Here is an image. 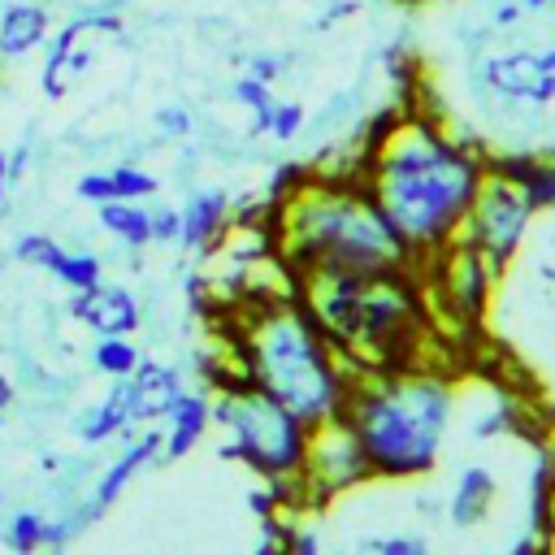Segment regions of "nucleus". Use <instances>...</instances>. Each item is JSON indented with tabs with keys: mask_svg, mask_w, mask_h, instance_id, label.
Masks as SVG:
<instances>
[{
	"mask_svg": "<svg viewBox=\"0 0 555 555\" xmlns=\"http://www.w3.org/2000/svg\"><path fill=\"white\" fill-rule=\"evenodd\" d=\"M351 169L421 264L460 238L468 204L490 173V152L468 134H451L438 117L403 108Z\"/></svg>",
	"mask_w": 555,
	"mask_h": 555,
	"instance_id": "f257e3e1",
	"label": "nucleus"
},
{
	"mask_svg": "<svg viewBox=\"0 0 555 555\" xmlns=\"http://www.w3.org/2000/svg\"><path fill=\"white\" fill-rule=\"evenodd\" d=\"M269 221L273 256L295 286L308 278H351L416 264L356 169H308L304 182L273 204Z\"/></svg>",
	"mask_w": 555,
	"mask_h": 555,
	"instance_id": "f03ea898",
	"label": "nucleus"
},
{
	"mask_svg": "<svg viewBox=\"0 0 555 555\" xmlns=\"http://www.w3.org/2000/svg\"><path fill=\"white\" fill-rule=\"evenodd\" d=\"M225 351L243 377L269 390L299 421L321 425L343 416L356 369L317 325L295 286L282 295H251L247 308H234Z\"/></svg>",
	"mask_w": 555,
	"mask_h": 555,
	"instance_id": "7ed1b4c3",
	"label": "nucleus"
},
{
	"mask_svg": "<svg viewBox=\"0 0 555 555\" xmlns=\"http://www.w3.org/2000/svg\"><path fill=\"white\" fill-rule=\"evenodd\" d=\"M455 373L442 364L360 369L343 421L364 447L373 481H421L442 464L455 425Z\"/></svg>",
	"mask_w": 555,
	"mask_h": 555,
	"instance_id": "20e7f679",
	"label": "nucleus"
},
{
	"mask_svg": "<svg viewBox=\"0 0 555 555\" xmlns=\"http://www.w3.org/2000/svg\"><path fill=\"white\" fill-rule=\"evenodd\" d=\"M295 295L356 373L434 364L429 343L438 334V317L416 264L351 278H308L295 286Z\"/></svg>",
	"mask_w": 555,
	"mask_h": 555,
	"instance_id": "39448f33",
	"label": "nucleus"
},
{
	"mask_svg": "<svg viewBox=\"0 0 555 555\" xmlns=\"http://www.w3.org/2000/svg\"><path fill=\"white\" fill-rule=\"evenodd\" d=\"M208 403L212 425L221 429V460L243 464L260 481L299 477L304 451H308V421H299L291 408H282L269 390H260L251 377H243L234 364H217L208 377Z\"/></svg>",
	"mask_w": 555,
	"mask_h": 555,
	"instance_id": "423d86ee",
	"label": "nucleus"
},
{
	"mask_svg": "<svg viewBox=\"0 0 555 555\" xmlns=\"http://www.w3.org/2000/svg\"><path fill=\"white\" fill-rule=\"evenodd\" d=\"M533 221H538V212H533L529 195L507 173L490 169L486 182L477 186L473 204H468V217L460 225V243H468L473 251H481L503 273L520 256Z\"/></svg>",
	"mask_w": 555,
	"mask_h": 555,
	"instance_id": "0eeeda50",
	"label": "nucleus"
},
{
	"mask_svg": "<svg viewBox=\"0 0 555 555\" xmlns=\"http://www.w3.org/2000/svg\"><path fill=\"white\" fill-rule=\"evenodd\" d=\"M416 269H421V278H425L434 317L455 321L460 330H477V325L486 321V308H490L499 269H494L481 251H473L468 243L455 238L451 247H442L438 256L421 260Z\"/></svg>",
	"mask_w": 555,
	"mask_h": 555,
	"instance_id": "6e6552de",
	"label": "nucleus"
},
{
	"mask_svg": "<svg viewBox=\"0 0 555 555\" xmlns=\"http://www.w3.org/2000/svg\"><path fill=\"white\" fill-rule=\"evenodd\" d=\"M373 481V468L364 460V447L360 438L351 434V425L343 416L334 421H321L308 429V451H304V464H299V486H304V499L312 512L330 507L334 499L360 490Z\"/></svg>",
	"mask_w": 555,
	"mask_h": 555,
	"instance_id": "1a4fd4ad",
	"label": "nucleus"
},
{
	"mask_svg": "<svg viewBox=\"0 0 555 555\" xmlns=\"http://www.w3.org/2000/svg\"><path fill=\"white\" fill-rule=\"evenodd\" d=\"M473 78L490 95L525 108H551L555 104V69L533 48H503L473 56Z\"/></svg>",
	"mask_w": 555,
	"mask_h": 555,
	"instance_id": "9d476101",
	"label": "nucleus"
},
{
	"mask_svg": "<svg viewBox=\"0 0 555 555\" xmlns=\"http://www.w3.org/2000/svg\"><path fill=\"white\" fill-rule=\"evenodd\" d=\"M156 464H165V438H160V425H139L134 434L121 438V451H117V455L108 460V468L91 481L87 499L78 503V516H82L87 525H95L100 516H108V512L121 503V494L134 486V477L147 473V468H156Z\"/></svg>",
	"mask_w": 555,
	"mask_h": 555,
	"instance_id": "9b49d317",
	"label": "nucleus"
},
{
	"mask_svg": "<svg viewBox=\"0 0 555 555\" xmlns=\"http://www.w3.org/2000/svg\"><path fill=\"white\" fill-rule=\"evenodd\" d=\"M234 230V195L225 186H195L178 204V243L191 256L217 251Z\"/></svg>",
	"mask_w": 555,
	"mask_h": 555,
	"instance_id": "f8f14e48",
	"label": "nucleus"
},
{
	"mask_svg": "<svg viewBox=\"0 0 555 555\" xmlns=\"http://www.w3.org/2000/svg\"><path fill=\"white\" fill-rule=\"evenodd\" d=\"M69 321L87 325L91 334H139L143 308L130 286L117 282H95L87 291H69Z\"/></svg>",
	"mask_w": 555,
	"mask_h": 555,
	"instance_id": "ddd939ff",
	"label": "nucleus"
},
{
	"mask_svg": "<svg viewBox=\"0 0 555 555\" xmlns=\"http://www.w3.org/2000/svg\"><path fill=\"white\" fill-rule=\"evenodd\" d=\"M134 429H139V408H134V386H130V377H108V390L74 416V438L87 442V447L126 438V434H134Z\"/></svg>",
	"mask_w": 555,
	"mask_h": 555,
	"instance_id": "4468645a",
	"label": "nucleus"
},
{
	"mask_svg": "<svg viewBox=\"0 0 555 555\" xmlns=\"http://www.w3.org/2000/svg\"><path fill=\"white\" fill-rule=\"evenodd\" d=\"M52 4L48 0H9L0 4V69L30 61L52 35Z\"/></svg>",
	"mask_w": 555,
	"mask_h": 555,
	"instance_id": "2eb2a0df",
	"label": "nucleus"
},
{
	"mask_svg": "<svg viewBox=\"0 0 555 555\" xmlns=\"http://www.w3.org/2000/svg\"><path fill=\"white\" fill-rule=\"evenodd\" d=\"M494 503H499V473L490 464H464L447 494V525L460 533L481 529L490 520Z\"/></svg>",
	"mask_w": 555,
	"mask_h": 555,
	"instance_id": "dca6fc26",
	"label": "nucleus"
},
{
	"mask_svg": "<svg viewBox=\"0 0 555 555\" xmlns=\"http://www.w3.org/2000/svg\"><path fill=\"white\" fill-rule=\"evenodd\" d=\"M156 425H160V438H165V464L191 455V451L204 442V434L212 429L208 390H191V386H186V390L169 403V412H165Z\"/></svg>",
	"mask_w": 555,
	"mask_h": 555,
	"instance_id": "f3484780",
	"label": "nucleus"
},
{
	"mask_svg": "<svg viewBox=\"0 0 555 555\" xmlns=\"http://www.w3.org/2000/svg\"><path fill=\"white\" fill-rule=\"evenodd\" d=\"M490 169L507 173L533 204V212H555V147L551 152H490Z\"/></svg>",
	"mask_w": 555,
	"mask_h": 555,
	"instance_id": "a211bd4d",
	"label": "nucleus"
},
{
	"mask_svg": "<svg viewBox=\"0 0 555 555\" xmlns=\"http://www.w3.org/2000/svg\"><path fill=\"white\" fill-rule=\"evenodd\" d=\"M130 386H134V408H139V425H156L165 412H169V403L186 390V377L173 369V364H165V360H139V369L130 373Z\"/></svg>",
	"mask_w": 555,
	"mask_h": 555,
	"instance_id": "6ab92c4d",
	"label": "nucleus"
},
{
	"mask_svg": "<svg viewBox=\"0 0 555 555\" xmlns=\"http://www.w3.org/2000/svg\"><path fill=\"white\" fill-rule=\"evenodd\" d=\"M95 221L121 251H147L152 247V225H147V204L143 199H104L95 204Z\"/></svg>",
	"mask_w": 555,
	"mask_h": 555,
	"instance_id": "aec40b11",
	"label": "nucleus"
},
{
	"mask_svg": "<svg viewBox=\"0 0 555 555\" xmlns=\"http://www.w3.org/2000/svg\"><path fill=\"white\" fill-rule=\"evenodd\" d=\"M87 30L74 22V17H65V22H56L52 26V35H48V43L39 48L43 52V65H39V91H43V100H65V91H69V78H65V61H69V52H74V43L82 39Z\"/></svg>",
	"mask_w": 555,
	"mask_h": 555,
	"instance_id": "412c9836",
	"label": "nucleus"
},
{
	"mask_svg": "<svg viewBox=\"0 0 555 555\" xmlns=\"http://www.w3.org/2000/svg\"><path fill=\"white\" fill-rule=\"evenodd\" d=\"M87 360H91V369H95L100 377H130V373L139 369L143 351H139V343H134V334H95Z\"/></svg>",
	"mask_w": 555,
	"mask_h": 555,
	"instance_id": "4be33fe9",
	"label": "nucleus"
},
{
	"mask_svg": "<svg viewBox=\"0 0 555 555\" xmlns=\"http://www.w3.org/2000/svg\"><path fill=\"white\" fill-rule=\"evenodd\" d=\"M520 425H525V412H520L507 395H499L490 408L473 412V421H468V438L490 442V438H503V434H520Z\"/></svg>",
	"mask_w": 555,
	"mask_h": 555,
	"instance_id": "5701e85b",
	"label": "nucleus"
},
{
	"mask_svg": "<svg viewBox=\"0 0 555 555\" xmlns=\"http://www.w3.org/2000/svg\"><path fill=\"white\" fill-rule=\"evenodd\" d=\"M230 100H234L238 108H247L251 134H264V130H269V113H273V100H278L269 82H260V78H251V74H238L234 87H230Z\"/></svg>",
	"mask_w": 555,
	"mask_h": 555,
	"instance_id": "b1692460",
	"label": "nucleus"
},
{
	"mask_svg": "<svg viewBox=\"0 0 555 555\" xmlns=\"http://www.w3.org/2000/svg\"><path fill=\"white\" fill-rule=\"evenodd\" d=\"M65 291H87V286H95L100 278H104V260L95 256V251H61L56 260H52V269H48Z\"/></svg>",
	"mask_w": 555,
	"mask_h": 555,
	"instance_id": "393cba45",
	"label": "nucleus"
},
{
	"mask_svg": "<svg viewBox=\"0 0 555 555\" xmlns=\"http://www.w3.org/2000/svg\"><path fill=\"white\" fill-rule=\"evenodd\" d=\"M0 542H4L9 551H17V555L43 551V512H35V507H17V512H9Z\"/></svg>",
	"mask_w": 555,
	"mask_h": 555,
	"instance_id": "a878e982",
	"label": "nucleus"
},
{
	"mask_svg": "<svg viewBox=\"0 0 555 555\" xmlns=\"http://www.w3.org/2000/svg\"><path fill=\"white\" fill-rule=\"evenodd\" d=\"M108 178H113V199H152L160 191V178L152 169H143L139 160L108 165Z\"/></svg>",
	"mask_w": 555,
	"mask_h": 555,
	"instance_id": "bb28decb",
	"label": "nucleus"
},
{
	"mask_svg": "<svg viewBox=\"0 0 555 555\" xmlns=\"http://www.w3.org/2000/svg\"><path fill=\"white\" fill-rule=\"evenodd\" d=\"M65 247L52 238V234H43V230H26V234H17L13 243H9V260H17V264H30V269H52V260L61 256Z\"/></svg>",
	"mask_w": 555,
	"mask_h": 555,
	"instance_id": "cd10ccee",
	"label": "nucleus"
},
{
	"mask_svg": "<svg viewBox=\"0 0 555 555\" xmlns=\"http://www.w3.org/2000/svg\"><path fill=\"white\" fill-rule=\"evenodd\" d=\"M152 130H156L160 143H182V139H191V130H195V113H191L182 100H169V104H160V108L152 113Z\"/></svg>",
	"mask_w": 555,
	"mask_h": 555,
	"instance_id": "c85d7f7f",
	"label": "nucleus"
},
{
	"mask_svg": "<svg viewBox=\"0 0 555 555\" xmlns=\"http://www.w3.org/2000/svg\"><path fill=\"white\" fill-rule=\"evenodd\" d=\"M304 121H308V108L304 100H273V113H269V139L278 143H291L295 134H304Z\"/></svg>",
	"mask_w": 555,
	"mask_h": 555,
	"instance_id": "c756f323",
	"label": "nucleus"
},
{
	"mask_svg": "<svg viewBox=\"0 0 555 555\" xmlns=\"http://www.w3.org/2000/svg\"><path fill=\"white\" fill-rule=\"evenodd\" d=\"M360 551H373V555H425L429 542L421 533H373L360 542Z\"/></svg>",
	"mask_w": 555,
	"mask_h": 555,
	"instance_id": "7c9ffc66",
	"label": "nucleus"
},
{
	"mask_svg": "<svg viewBox=\"0 0 555 555\" xmlns=\"http://www.w3.org/2000/svg\"><path fill=\"white\" fill-rule=\"evenodd\" d=\"M147 225H152V247H173L178 243V204H147Z\"/></svg>",
	"mask_w": 555,
	"mask_h": 555,
	"instance_id": "2f4dec72",
	"label": "nucleus"
},
{
	"mask_svg": "<svg viewBox=\"0 0 555 555\" xmlns=\"http://www.w3.org/2000/svg\"><path fill=\"white\" fill-rule=\"evenodd\" d=\"M282 551H295V555H317L321 551V533L312 525H304L299 516H286V529H282Z\"/></svg>",
	"mask_w": 555,
	"mask_h": 555,
	"instance_id": "473e14b6",
	"label": "nucleus"
},
{
	"mask_svg": "<svg viewBox=\"0 0 555 555\" xmlns=\"http://www.w3.org/2000/svg\"><path fill=\"white\" fill-rule=\"evenodd\" d=\"M74 195L82 199V204H104V199H113V178H108V169H87V173H78V182H74Z\"/></svg>",
	"mask_w": 555,
	"mask_h": 555,
	"instance_id": "72a5a7b5",
	"label": "nucleus"
},
{
	"mask_svg": "<svg viewBox=\"0 0 555 555\" xmlns=\"http://www.w3.org/2000/svg\"><path fill=\"white\" fill-rule=\"evenodd\" d=\"M4 152H9V186H17L26 178V169H30V156H35V126H26L17 134V143L4 147Z\"/></svg>",
	"mask_w": 555,
	"mask_h": 555,
	"instance_id": "f704fd0d",
	"label": "nucleus"
},
{
	"mask_svg": "<svg viewBox=\"0 0 555 555\" xmlns=\"http://www.w3.org/2000/svg\"><path fill=\"white\" fill-rule=\"evenodd\" d=\"M243 74H251V78H260V82L273 87V82L286 74V56H282V52H251L247 65H243Z\"/></svg>",
	"mask_w": 555,
	"mask_h": 555,
	"instance_id": "c9c22d12",
	"label": "nucleus"
},
{
	"mask_svg": "<svg viewBox=\"0 0 555 555\" xmlns=\"http://www.w3.org/2000/svg\"><path fill=\"white\" fill-rule=\"evenodd\" d=\"M356 9H360V0H330V4L312 17V30H334V26H338L343 17H351Z\"/></svg>",
	"mask_w": 555,
	"mask_h": 555,
	"instance_id": "e433bc0d",
	"label": "nucleus"
},
{
	"mask_svg": "<svg viewBox=\"0 0 555 555\" xmlns=\"http://www.w3.org/2000/svg\"><path fill=\"white\" fill-rule=\"evenodd\" d=\"M525 17L529 13L520 9V0H494V9H490V26L494 30H516Z\"/></svg>",
	"mask_w": 555,
	"mask_h": 555,
	"instance_id": "4c0bfd02",
	"label": "nucleus"
},
{
	"mask_svg": "<svg viewBox=\"0 0 555 555\" xmlns=\"http://www.w3.org/2000/svg\"><path fill=\"white\" fill-rule=\"evenodd\" d=\"M87 65H91V48H82V39L74 43V52H69V61H65V78L74 82V78H82L87 74Z\"/></svg>",
	"mask_w": 555,
	"mask_h": 555,
	"instance_id": "58836bf2",
	"label": "nucleus"
},
{
	"mask_svg": "<svg viewBox=\"0 0 555 555\" xmlns=\"http://www.w3.org/2000/svg\"><path fill=\"white\" fill-rule=\"evenodd\" d=\"M416 512H421V516H425V520H434V516H438V512H442V499H438V494H429V490H425V494H416Z\"/></svg>",
	"mask_w": 555,
	"mask_h": 555,
	"instance_id": "ea45409f",
	"label": "nucleus"
},
{
	"mask_svg": "<svg viewBox=\"0 0 555 555\" xmlns=\"http://www.w3.org/2000/svg\"><path fill=\"white\" fill-rule=\"evenodd\" d=\"M82 4L95 13H117V17H126V9H130V0H82Z\"/></svg>",
	"mask_w": 555,
	"mask_h": 555,
	"instance_id": "a19ab883",
	"label": "nucleus"
},
{
	"mask_svg": "<svg viewBox=\"0 0 555 555\" xmlns=\"http://www.w3.org/2000/svg\"><path fill=\"white\" fill-rule=\"evenodd\" d=\"M13 399H17V386L0 373V412H9V403H13Z\"/></svg>",
	"mask_w": 555,
	"mask_h": 555,
	"instance_id": "79ce46f5",
	"label": "nucleus"
},
{
	"mask_svg": "<svg viewBox=\"0 0 555 555\" xmlns=\"http://www.w3.org/2000/svg\"><path fill=\"white\" fill-rule=\"evenodd\" d=\"M9 191H13V186H9V152L0 147V199H4Z\"/></svg>",
	"mask_w": 555,
	"mask_h": 555,
	"instance_id": "37998d69",
	"label": "nucleus"
},
{
	"mask_svg": "<svg viewBox=\"0 0 555 555\" xmlns=\"http://www.w3.org/2000/svg\"><path fill=\"white\" fill-rule=\"evenodd\" d=\"M382 4H399V9H425V4H442V0H382Z\"/></svg>",
	"mask_w": 555,
	"mask_h": 555,
	"instance_id": "c03bdc74",
	"label": "nucleus"
},
{
	"mask_svg": "<svg viewBox=\"0 0 555 555\" xmlns=\"http://www.w3.org/2000/svg\"><path fill=\"white\" fill-rule=\"evenodd\" d=\"M525 13H546V0H520Z\"/></svg>",
	"mask_w": 555,
	"mask_h": 555,
	"instance_id": "a18cd8bd",
	"label": "nucleus"
},
{
	"mask_svg": "<svg viewBox=\"0 0 555 555\" xmlns=\"http://www.w3.org/2000/svg\"><path fill=\"white\" fill-rule=\"evenodd\" d=\"M542 61H546V65H551V69H555V39H551V43H546V48H542Z\"/></svg>",
	"mask_w": 555,
	"mask_h": 555,
	"instance_id": "49530a36",
	"label": "nucleus"
},
{
	"mask_svg": "<svg viewBox=\"0 0 555 555\" xmlns=\"http://www.w3.org/2000/svg\"><path fill=\"white\" fill-rule=\"evenodd\" d=\"M542 447H546V451H551V460H555V421H551V434L542 438Z\"/></svg>",
	"mask_w": 555,
	"mask_h": 555,
	"instance_id": "de8ad7c7",
	"label": "nucleus"
},
{
	"mask_svg": "<svg viewBox=\"0 0 555 555\" xmlns=\"http://www.w3.org/2000/svg\"><path fill=\"white\" fill-rule=\"evenodd\" d=\"M546 13H551V17H555V0H546Z\"/></svg>",
	"mask_w": 555,
	"mask_h": 555,
	"instance_id": "09e8293b",
	"label": "nucleus"
},
{
	"mask_svg": "<svg viewBox=\"0 0 555 555\" xmlns=\"http://www.w3.org/2000/svg\"><path fill=\"white\" fill-rule=\"evenodd\" d=\"M551 546H555V529H551Z\"/></svg>",
	"mask_w": 555,
	"mask_h": 555,
	"instance_id": "8fccbe9b",
	"label": "nucleus"
},
{
	"mask_svg": "<svg viewBox=\"0 0 555 555\" xmlns=\"http://www.w3.org/2000/svg\"><path fill=\"white\" fill-rule=\"evenodd\" d=\"M0 4H9V0H0Z\"/></svg>",
	"mask_w": 555,
	"mask_h": 555,
	"instance_id": "3c124183",
	"label": "nucleus"
}]
</instances>
